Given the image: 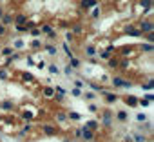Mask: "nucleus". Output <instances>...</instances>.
Listing matches in <instances>:
<instances>
[{
  "instance_id": "ddd939ff",
  "label": "nucleus",
  "mask_w": 154,
  "mask_h": 142,
  "mask_svg": "<svg viewBox=\"0 0 154 142\" xmlns=\"http://www.w3.org/2000/svg\"><path fill=\"white\" fill-rule=\"evenodd\" d=\"M56 118H58L60 122H64V120H65V113H58V115H56Z\"/></svg>"
},
{
  "instance_id": "f8f14e48",
  "label": "nucleus",
  "mask_w": 154,
  "mask_h": 142,
  "mask_svg": "<svg viewBox=\"0 0 154 142\" xmlns=\"http://www.w3.org/2000/svg\"><path fill=\"white\" fill-rule=\"evenodd\" d=\"M107 100H109V102H114V100H118V97H116V95H107Z\"/></svg>"
},
{
  "instance_id": "2eb2a0df",
  "label": "nucleus",
  "mask_w": 154,
  "mask_h": 142,
  "mask_svg": "<svg viewBox=\"0 0 154 142\" xmlns=\"http://www.w3.org/2000/svg\"><path fill=\"white\" fill-rule=\"evenodd\" d=\"M138 120H140V122L147 120V115H143V113H140V115H138Z\"/></svg>"
},
{
  "instance_id": "dca6fc26",
  "label": "nucleus",
  "mask_w": 154,
  "mask_h": 142,
  "mask_svg": "<svg viewBox=\"0 0 154 142\" xmlns=\"http://www.w3.org/2000/svg\"><path fill=\"white\" fill-rule=\"evenodd\" d=\"M85 98H89V100H93V98H94V93H85Z\"/></svg>"
},
{
  "instance_id": "4468645a",
  "label": "nucleus",
  "mask_w": 154,
  "mask_h": 142,
  "mask_svg": "<svg viewBox=\"0 0 154 142\" xmlns=\"http://www.w3.org/2000/svg\"><path fill=\"white\" fill-rule=\"evenodd\" d=\"M49 71H51L53 75H56V73H58V67L56 66H51V67H49Z\"/></svg>"
},
{
  "instance_id": "f03ea898",
  "label": "nucleus",
  "mask_w": 154,
  "mask_h": 142,
  "mask_svg": "<svg viewBox=\"0 0 154 142\" xmlns=\"http://www.w3.org/2000/svg\"><path fill=\"white\" fill-rule=\"evenodd\" d=\"M140 29L142 31H147V33H150V31H152V22H142V27H140Z\"/></svg>"
},
{
  "instance_id": "a211bd4d",
  "label": "nucleus",
  "mask_w": 154,
  "mask_h": 142,
  "mask_svg": "<svg viewBox=\"0 0 154 142\" xmlns=\"http://www.w3.org/2000/svg\"><path fill=\"white\" fill-rule=\"evenodd\" d=\"M142 6H150V0H142Z\"/></svg>"
},
{
  "instance_id": "20e7f679",
  "label": "nucleus",
  "mask_w": 154,
  "mask_h": 142,
  "mask_svg": "<svg viewBox=\"0 0 154 142\" xmlns=\"http://www.w3.org/2000/svg\"><path fill=\"white\" fill-rule=\"evenodd\" d=\"M116 117H118V120H127V113L125 111H118Z\"/></svg>"
},
{
  "instance_id": "9b49d317",
  "label": "nucleus",
  "mask_w": 154,
  "mask_h": 142,
  "mask_svg": "<svg viewBox=\"0 0 154 142\" xmlns=\"http://www.w3.org/2000/svg\"><path fill=\"white\" fill-rule=\"evenodd\" d=\"M16 22H18V24H22V22H25V17H24V15H18V17H16Z\"/></svg>"
},
{
  "instance_id": "0eeeda50",
  "label": "nucleus",
  "mask_w": 154,
  "mask_h": 142,
  "mask_svg": "<svg viewBox=\"0 0 154 142\" xmlns=\"http://www.w3.org/2000/svg\"><path fill=\"white\" fill-rule=\"evenodd\" d=\"M69 118H73V120H78V118H80V113L71 111V113H69Z\"/></svg>"
},
{
  "instance_id": "f3484780",
  "label": "nucleus",
  "mask_w": 154,
  "mask_h": 142,
  "mask_svg": "<svg viewBox=\"0 0 154 142\" xmlns=\"http://www.w3.org/2000/svg\"><path fill=\"white\" fill-rule=\"evenodd\" d=\"M0 35H6V26L0 24Z\"/></svg>"
},
{
  "instance_id": "7ed1b4c3",
  "label": "nucleus",
  "mask_w": 154,
  "mask_h": 142,
  "mask_svg": "<svg viewBox=\"0 0 154 142\" xmlns=\"http://www.w3.org/2000/svg\"><path fill=\"white\" fill-rule=\"evenodd\" d=\"M127 104H129V106H136V104H138V98H136V97H127Z\"/></svg>"
},
{
  "instance_id": "6e6552de",
  "label": "nucleus",
  "mask_w": 154,
  "mask_h": 142,
  "mask_svg": "<svg viewBox=\"0 0 154 142\" xmlns=\"http://www.w3.org/2000/svg\"><path fill=\"white\" fill-rule=\"evenodd\" d=\"M94 6V0H83V7H91Z\"/></svg>"
},
{
  "instance_id": "f257e3e1",
  "label": "nucleus",
  "mask_w": 154,
  "mask_h": 142,
  "mask_svg": "<svg viewBox=\"0 0 154 142\" xmlns=\"http://www.w3.org/2000/svg\"><path fill=\"white\" fill-rule=\"evenodd\" d=\"M113 84L116 86V88H129V86H130V84L127 82V80H123L122 77H114V78H113Z\"/></svg>"
},
{
  "instance_id": "423d86ee",
  "label": "nucleus",
  "mask_w": 154,
  "mask_h": 142,
  "mask_svg": "<svg viewBox=\"0 0 154 142\" xmlns=\"http://www.w3.org/2000/svg\"><path fill=\"white\" fill-rule=\"evenodd\" d=\"M44 129H45V133H47V135H53L54 133V128H53V126H44Z\"/></svg>"
},
{
  "instance_id": "1a4fd4ad",
  "label": "nucleus",
  "mask_w": 154,
  "mask_h": 142,
  "mask_svg": "<svg viewBox=\"0 0 154 142\" xmlns=\"http://www.w3.org/2000/svg\"><path fill=\"white\" fill-rule=\"evenodd\" d=\"M44 95L45 97H53V89H51V88H45L44 89Z\"/></svg>"
},
{
  "instance_id": "39448f33",
  "label": "nucleus",
  "mask_w": 154,
  "mask_h": 142,
  "mask_svg": "<svg viewBox=\"0 0 154 142\" xmlns=\"http://www.w3.org/2000/svg\"><path fill=\"white\" fill-rule=\"evenodd\" d=\"M82 135H83V138H85V140H87V138H89V140L93 138V133H91V131H87V128H85V129L82 131Z\"/></svg>"
},
{
  "instance_id": "9d476101",
  "label": "nucleus",
  "mask_w": 154,
  "mask_h": 142,
  "mask_svg": "<svg viewBox=\"0 0 154 142\" xmlns=\"http://www.w3.org/2000/svg\"><path fill=\"white\" fill-rule=\"evenodd\" d=\"M74 86H76V89H82L83 88V82L82 80H74Z\"/></svg>"
},
{
  "instance_id": "6ab92c4d",
  "label": "nucleus",
  "mask_w": 154,
  "mask_h": 142,
  "mask_svg": "<svg viewBox=\"0 0 154 142\" xmlns=\"http://www.w3.org/2000/svg\"><path fill=\"white\" fill-rule=\"evenodd\" d=\"M2 15H4V11H2V9H0V17H2Z\"/></svg>"
}]
</instances>
